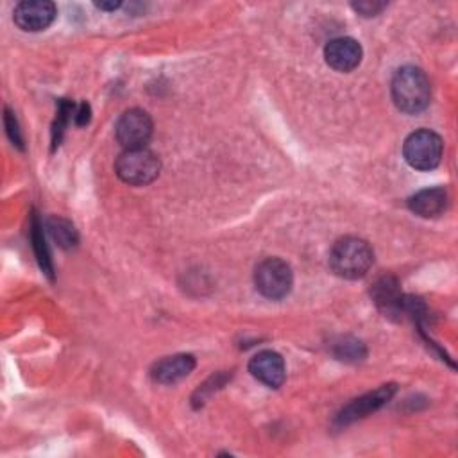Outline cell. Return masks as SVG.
I'll list each match as a JSON object with an SVG mask.
<instances>
[{"label": "cell", "mask_w": 458, "mask_h": 458, "mask_svg": "<svg viewBox=\"0 0 458 458\" xmlns=\"http://www.w3.org/2000/svg\"><path fill=\"white\" fill-rule=\"evenodd\" d=\"M193 369L195 358L191 354L166 356L152 367V379L161 385H174L186 377Z\"/></svg>", "instance_id": "obj_11"}, {"label": "cell", "mask_w": 458, "mask_h": 458, "mask_svg": "<svg viewBox=\"0 0 458 458\" xmlns=\"http://www.w3.org/2000/svg\"><path fill=\"white\" fill-rule=\"evenodd\" d=\"M447 200V191L442 186L424 188L408 199V208L422 218H435L445 211Z\"/></svg>", "instance_id": "obj_12"}, {"label": "cell", "mask_w": 458, "mask_h": 458, "mask_svg": "<svg viewBox=\"0 0 458 458\" xmlns=\"http://www.w3.org/2000/svg\"><path fill=\"white\" fill-rule=\"evenodd\" d=\"M57 16V7L50 0H23L14 5L13 20L25 32L48 29Z\"/></svg>", "instance_id": "obj_7"}, {"label": "cell", "mask_w": 458, "mask_h": 458, "mask_svg": "<svg viewBox=\"0 0 458 458\" xmlns=\"http://www.w3.org/2000/svg\"><path fill=\"white\" fill-rule=\"evenodd\" d=\"M363 57V50L361 45L349 36H340L335 38L331 41H327V45L324 47V59L326 63L342 73L352 72Z\"/></svg>", "instance_id": "obj_9"}, {"label": "cell", "mask_w": 458, "mask_h": 458, "mask_svg": "<svg viewBox=\"0 0 458 458\" xmlns=\"http://www.w3.org/2000/svg\"><path fill=\"white\" fill-rule=\"evenodd\" d=\"M386 4L383 2H370V0H363V2H354L352 9L356 13H360L361 16H376L377 13H381L385 9Z\"/></svg>", "instance_id": "obj_17"}, {"label": "cell", "mask_w": 458, "mask_h": 458, "mask_svg": "<svg viewBox=\"0 0 458 458\" xmlns=\"http://www.w3.org/2000/svg\"><path fill=\"white\" fill-rule=\"evenodd\" d=\"M5 127H7V134H9L11 141L21 148L23 141H21V136H20V131H18V123H16L14 114L9 109H5Z\"/></svg>", "instance_id": "obj_18"}, {"label": "cell", "mask_w": 458, "mask_h": 458, "mask_svg": "<svg viewBox=\"0 0 458 458\" xmlns=\"http://www.w3.org/2000/svg\"><path fill=\"white\" fill-rule=\"evenodd\" d=\"M116 175L131 186H145L161 172L159 157L147 147L125 148L114 163Z\"/></svg>", "instance_id": "obj_3"}, {"label": "cell", "mask_w": 458, "mask_h": 458, "mask_svg": "<svg viewBox=\"0 0 458 458\" xmlns=\"http://www.w3.org/2000/svg\"><path fill=\"white\" fill-rule=\"evenodd\" d=\"M256 290L272 301L283 299L293 286V272L281 258H267L258 263L254 270Z\"/></svg>", "instance_id": "obj_5"}, {"label": "cell", "mask_w": 458, "mask_h": 458, "mask_svg": "<svg viewBox=\"0 0 458 458\" xmlns=\"http://www.w3.org/2000/svg\"><path fill=\"white\" fill-rule=\"evenodd\" d=\"M95 7L100 9V11H116V9L122 7V2H114V0H111V2H95Z\"/></svg>", "instance_id": "obj_20"}, {"label": "cell", "mask_w": 458, "mask_h": 458, "mask_svg": "<svg viewBox=\"0 0 458 458\" xmlns=\"http://www.w3.org/2000/svg\"><path fill=\"white\" fill-rule=\"evenodd\" d=\"M390 91L397 109L406 114H417L424 111L431 100L429 79L417 66L399 68L392 77Z\"/></svg>", "instance_id": "obj_1"}, {"label": "cell", "mask_w": 458, "mask_h": 458, "mask_svg": "<svg viewBox=\"0 0 458 458\" xmlns=\"http://www.w3.org/2000/svg\"><path fill=\"white\" fill-rule=\"evenodd\" d=\"M394 394H395V385H381L379 388L352 399L336 415V424L338 426H347V424H351L358 419L367 417L369 413H372V411L379 410L383 404H386L392 399Z\"/></svg>", "instance_id": "obj_8"}, {"label": "cell", "mask_w": 458, "mask_h": 458, "mask_svg": "<svg viewBox=\"0 0 458 458\" xmlns=\"http://www.w3.org/2000/svg\"><path fill=\"white\" fill-rule=\"evenodd\" d=\"M152 131L154 123L150 114L140 107L123 111L114 125L116 141L123 147V150L145 147L152 136Z\"/></svg>", "instance_id": "obj_6"}, {"label": "cell", "mask_w": 458, "mask_h": 458, "mask_svg": "<svg viewBox=\"0 0 458 458\" xmlns=\"http://www.w3.org/2000/svg\"><path fill=\"white\" fill-rule=\"evenodd\" d=\"M372 263V247L358 236H344L336 240L329 250V267L344 279L363 277L370 270Z\"/></svg>", "instance_id": "obj_2"}, {"label": "cell", "mask_w": 458, "mask_h": 458, "mask_svg": "<svg viewBox=\"0 0 458 458\" xmlns=\"http://www.w3.org/2000/svg\"><path fill=\"white\" fill-rule=\"evenodd\" d=\"M47 229H48L50 236L54 238V242H57L59 247L72 249L73 245H77V240H79L77 231L68 220L59 218V216H52L47 222Z\"/></svg>", "instance_id": "obj_14"}, {"label": "cell", "mask_w": 458, "mask_h": 458, "mask_svg": "<svg viewBox=\"0 0 458 458\" xmlns=\"http://www.w3.org/2000/svg\"><path fill=\"white\" fill-rule=\"evenodd\" d=\"M444 141L429 129L413 131L403 145V156L406 163L415 170H433L442 161Z\"/></svg>", "instance_id": "obj_4"}, {"label": "cell", "mask_w": 458, "mask_h": 458, "mask_svg": "<svg viewBox=\"0 0 458 458\" xmlns=\"http://www.w3.org/2000/svg\"><path fill=\"white\" fill-rule=\"evenodd\" d=\"M73 120H75V123L77 125H84V123H88V120H89V106L86 104V102H82V104H79L75 109H73Z\"/></svg>", "instance_id": "obj_19"}, {"label": "cell", "mask_w": 458, "mask_h": 458, "mask_svg": "<svg viewBox=\"0 0 458 458\" xmlns=\"http://www.w3.org/2000/svg\"><path fill=\"white\" fill-rule=\"evenodd\" d=\"M372 297L376 304L388 315H399L403 311V293L399 290V283L395 277H381L372 286Z\"/></svg>", "instance_id": "obj_13"}, {"label": "cell", "mask_w": 458, "mask_h": 458, "mask_svg": "<svg viewBox=\"0 0 458 458\" xmlns=\"http://www.w3.org/2000/svg\"><path fill=\"white\" fill-rule=\"evenodd\" d=\"M333 354L338 358V360H345V361H360L365 358L367 354V349L365 345L356 340V338H340L335 345H333Z\"/></svg>", "instance_id": "obj_15"}, {"label": "cell", "mask_w": 458, "mask_h": 458, "mask_svg": "<svg viewBox=\"0 0 458 458\" xmlns=\"http://www.w3.org/2000/svg\"><path fill=\"white\" fill-rule=\"evenodd\" d=\"M39 229H41V227H39L38 220L34 218V224H32V242H34L36 256H38V259H39L41 268H43L47 274H52V267H50V259H48V252H47L45 238H43V233H41Z\"/></svg>", "instance_id": "obj_16"}, {"label": "cell", "mask_w": 458, "mask_h": 458, "mask_svg": "<svg viewBox=\"0 0 458 458\" xmlns=\"http://www.w3.org/2000/svg\"><path fill=\"white\" fill-rule=\"evenodd\" d=\"M249 372L265 386L279 388L286 377L284 360L276 351H259L249 361Z\"/></svg>", "instance_id": "obj_10"}]
</instances>
